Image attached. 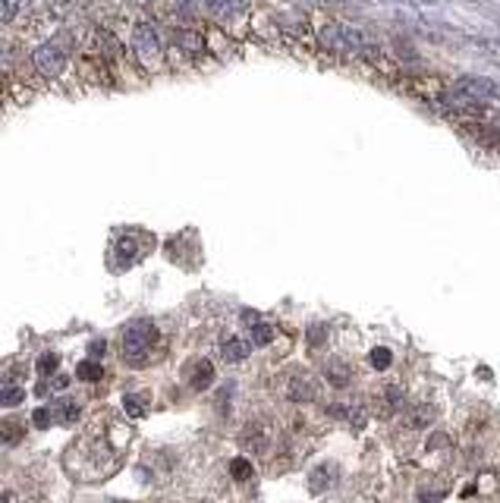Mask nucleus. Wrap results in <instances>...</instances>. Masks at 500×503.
Wrapping results in <instances>:
<instances>
[{
  "label": "nucleus",
  "mask_w": 500,
  "mask_h": 503,
  "mask_svg": "<svg viewBox=\"0 0 500 503\" xmlns=\"http://www.w3.org/2000/svg\"><path fill=\"white\" fill-rule=\"evenodd\" d=\"M368 365H372L374 371H384L394 365V353H390L387 346H374L372 353H368Z\"/></svg>",
  "instance_id": "19"
},
{
  "label": "nucleus",
  "mask_w": 500,
  "mask_h": 503,
  "mask_svg": "<svg viewBox=\"0 0 500 503\" xmlns=\"http://www.w3.org/2000/svg\"><path fill=\"white\" fill-rule=\"evenodd\" d=\"M29 10H32V0H0V25L13 29L16 23H23Z\"/></svg>",
  "instance_id": "12"
},
{
  "label": "nucleus",
  "mask_w": 500,
  "mask_h": 503,
  "mask_svg": "<svg viewBox=\"0 0 500 503\" xmlns=\"http://www.w3.org/2000/svg\"><path fill=\"white\" fill-rule=\"evenodd\" d=\"M38 375H54V371L60 368V355L57 353H45L41 355V359H38Z\"/></svg>",
  "instance_id": "24"
},
{
  "label": "nucleus",
  "mask_w": 500,
  "mask_h": 503,
  "mask_svg": "<svg viewBox=\"0 0 500 503\" xmlns=\"http://www.w3.org/2000/svg\"><path fill=\"white\" fill-rule=\"evenodd\" d=\"M239 444H242V450L255 453V456H264L271 450V444H274V431H271V425L264 418H252L239 434Z\"/></svg>",
  "instance_id": "8"
},
{
  "label": "nucleus",
  "mask_w": 500,
  "mask_h": 503,
  "mask_svg": "<svg viewBox=\"0 0 500 503\" xmlns=\"http://www.w3.org/2000/svg\"><path fill=\"white\" fill-rule=\"evenodd\" d=\"M32 67H35L38 79L45 82V89L60 85L73 69V38L63 25L51 32L47 38H41L38 45H32Z\"/></svg>",
  "instance_id": "2"
},
{
  "label": "nucleus",
  "mask_w": 500,
  "mask_h": 503,
  "mask_svg": "<svg viewBox=\"0 0 500 503\" xmlns=\"http://www.w3.org/2000/svg\"><path fill=\"white\" fill-rule=\"evenodd\" d=\"M23 437H25V422L23 418L10 415V418L0 422V447H16Z\"/></svg>",
  "instance_id": "15"
},
{
  "label": "nucleus",
  "mask_w": 500,
  "mask_h": 503,
  "mask_svg": "<svg viewBox=\"0 0 500 503\" xmlns=\"http://www.w3.org/2000/svg\"><path fill=\"white\" fill-rule=\"evenodd\" d=\"M89 353H91V359H98V355H104V353H107V343H104V340H95V343L89 346Z\"/></svg>",
  "instance_id": "28"
},
{
  "label": "nucleus",
  "mask_w": 500,
  "mask_h": 503,
  "mask_svg": "<svg viewBox=\"0 0 500 503\" xmlns=\"http://www.w3.org/2000/svg\"><path fill=\"white\" fill-rule=\"evenodd\" d=\"M340 481V466L337 462H321L318 469H312L308 472V491L312 494H324V491H330Z\"/></svg>",
  "instance_id": "10"
},
{
  "label": "nucleus",
  "mask_w": 500,
  "mask_h": 503,
  "mask_svg": "<svg viewBox=\"0 0 500 503\" xmlns=\"http://www.w3.org/2000/svg\"><path fill=\"white\" fill-rule=\"evenodd\" d=\"M148 249H151V236L145 230H120L111 243L113 267L123 271V267H129V265H139V261L148 255Z\"/></svg>",
  "instance_id": "5"
},
{
  "label": "nucleus",
  "mask_w": 500,
  "mask_h": 503,
  "mask_svg": "<svg viewBox=\"0 0 500 503\" xmlns=\"http://www.w3.org/2000/svg\"><path fill=\"white\" fill-rule=\"evenodd\" d=\"M324 340H328V327H324V324H312V327H308V346L315 349V346H321Z\"/></svg>",
  "instance_id": "26"
},
{
  "label": "nucleus",
  "mask_w": 500,
  "mask_h": 503,
  "mask_svg": "<svg viewBox=\"0 0 500 503\" xmlns=\"http://www.w3.org/2000/svg\"><path fill=\"white\" fill-rule=\"evenodd\" d=\"M25 400V393L19 387H7V390H0V406H19Z\"/></svg>",
  "instance_id": "25"
},
{
  "label": "nucleus",
  "mask_w": 500,
  "mask_h": 503,
  "mask_svg": "<svg viewBox=\"0 0 500 503\" xmlns=\"http://www.w3.org/2000/svg\"><path fill=\"white\" fill-rule=\"evenodd\" d=\"M129 54H133L135 67L139 73L145 76H157L161 69L167 67V41H164V32L157 25V19L151 16H133L129 19Z\"/></svg>",
  "instance_id": "3"
},
{
  "label": "nucleus",
  "mask_w": 500,
  "mask_h": 503,
  "mask_svg": "<svg viewBox=\"0 0 500 503\" xmlns=\"http://www.w3.org/2000/svg\"><path fill=\"white\" fill-rule=\"evenodd\" d=\"M230 475H233V481H249L255 475V469H252V459H246V456H236L230 462Z\"/></svg>",
  "instance_id": "20"
},
{
  "label": "nucleus",
  "mask_w": 500,
  "mask_h": 503,
  "mask_svg": "<svg viewBox=\"0 0 500 503\" xmlns=\"http://www.w3.org/2000/svg\"><path fill=\"white\" fill-rule=\"evenodd\" d=\"M51 425H54V412H51V406H41V409H35V412H32V428L47 431Z\"/></svg>",
  "instance_id": "23"
},
{
  "label": "nucleus",
  "mask_w": 500,
  "mask_h": 503,
  "mask_svg": "<svg viewBox=\"0 0 500 503\" xmlns=\"http://www.w3.org/2000/svg\"><path fill=\"white\" fill-rule=\"evenodd\" d=\"M321 375H324V381H328L330 387H350V381H352L350 362H346V359H340V355H330V359H324Z\"/></svg>",
  "instance_id": "11"
},
{
  "label": "nucleus",
  "mask_w": 500,
  "mask_h": 503,
  "mask_svg": "<svg viewBox=\"0 0 500 503\" xmlns=\"http://www.w3.org/2000/svg\"><path fill=\"white\" fill-rule=\"evenodd\" d=\"M76 375H79V381H85V384H98V381H104V365H98L95 359H82L79 368H76Z\"/></svg>",
  "instance_id": "17"
},
{
  "label": "nucleus",
  "mask_w": 500,
  "mask_h": 503,
  "mask_svg": "<svg viewBox=\"0 0 500 503\" xmlns=\"http://www.w3.org/2000/svg\"><path fill=\"white\" fill-rule=\"evenodd\" d=\"M51 412H54V422L57 425H67V428H73L79 418H82V403H76V400H57L51 406Z\"/></svg>",
  "instance_id": "14"
},
{
  "label": "nucleus",
  "mask_w": 500,
  "mask_h": 503,
  "mask_svg": "<svg viewBox=\"0 0 500 503\" xmlns=\"http://www.w3.org/2000/svg\"><path fill=\"white\" fill-rule=\"evenodd\" d=\"M113 503H120V500H113Z\"/></svg>",
  "instance_id": "31"
},
{
  "label": "nucleus",
  "mask_w": 500,
  "mask_h": 503,
  "mask_svg": "<svg viewBox=\"0 0 500 503\" xmlns=\"http://www.w3.org/2000/svg\"><path fill=\"white\" fill-rule=\"evenodd\" d=\"M274 337H277V331H274L271 324H264V321H262V324H255V327H252V340H249V343H252V346H268V343L274 340Z\"/></svg>",
  "instance_id": "21"
},
{
  "label": "nucleus",
  "mask_w": 500,
  "mask_h": 503,
  "mask_svg": "<svg viewBox=\"0 0 500 503\" xmlns=\"http://www.w3.org/2000/svg\"><path fill=\"white\" fill-rule=\"evenodd\" d=\"M249 353H252V343L242 340V337H230V340L220 343V359L227 365H242L249 359Z\"/></svg>",
  "instance_id": "13"
},
{
  "label": "nucleus",
  "mask_w": 500,
  "mask_h": 503,
  "mask_svg": "<svg viewBox=\"0 0 500 503\" xmlns=\"http://www.w3.org/2000/svg\"><path fill=\"white\" fill-rule=\"evenodd\" d=\"M438 447H447V434H434L428 440V450H438Z\"/></svg>",
  "instance_id": "29"
},
{
  "label": "nucleus",
  "mask_w": 500,
  "mask_h": 503,
  "mask_svg": "<svg viewBox=\"0 0 500 503\" xmlns=\"http://www.w3.org/2000/svg\"><path fill=\"white\" fill-rule=\"evenodd\" d=\"M453 95H456V101L491 104V101H500V85L485 79V76H463V79H456Z\"/></svg>",
  "instance_id": "7"
},
{
  "label": "nucleus",
  "mask_w": 500,
  "mask_h": 503,
  "mask_svg": "<svg viewBox=\"0 0 500 503\" xmlns=\"http://www.w3.org/2000/svg\"><path fill=\"white\" fill-rule=\"evenodd\" d=\"M384 396H387V403L394 409H400L403 406V387L400 384H387V390H384Z\"/></svg>",
  "instance_id": "27"
},
{
  "label": "nucleus",
  "mask_w": 500,
  "mask_h": 503,
  "mask_svg": "<svg viewBox=\"0 0 500 503\" xmlns=\"http://www.w3.org/2000/svg\"><path fill=\"white\" fill-rule=\"evenodd\" d=\"M318 45L330 54H362L365 51V38L359 35L356 29H350V25L330 23L318 29Z\"/></svg>",
  "instance_id": "6"
},
{
  "label": "nucleus",
  "mask_w": 500,
  "mask_h": 503,
  "mask_svg": "<svg viewBox=\"0 0 500 503\" xmlns=\"http://www.w3.org/2000/svg\"><path fill=\"white\" fill-rule=\"evenodd\" d=\"M120 456H123V450L113 447L107 437H79L67 450V472L76 481H104L107 475L120 469Z\"/></svg>",
  "instance_id": "1"
},
{
  "label": "nucleus",
  "mask_w": 500,
  "mask_h": 503,
  "mask_svg": "<svg viewBox=\"0 0 500 503\" xmlns=\"http://www.w3.org/2000/svg\"><path fill=\"white\" fill-rule=\"evenodd\" d=\"M284 396L290 403H315L318 400V381L306 371H293L284 381Z\"/></svg>",
  "instance_id": "9"
},
{
  "label": "nucleus",
  "mask_w": 500,
  "mask_h": 503,
  "mask_svg": "<svg viewBox=\"0 0 500 503\" xmlns=\"http://www.w3.org/2000/svg\"><path fill=\"white\" fill-rule=\"evenodd\" d=\"M0 503H13V497H10L7 491H0Z\"/></svg>",
  "instance_id": "30"
},
{
  "label": "nucleus",
  "mask_w": 500,
  "mask_h": 503,
  "mask_svg": "<svg viewBox=\"0 0 500 503\" xmlns=\"http://www.w3.org/2000/svg\"><path fill=\"white\" fill-rule=\"evenodd\" d=\"M431 422H434V409L431 406H422V412H418V409H412L409 418H406V425H409V428H425V425H431Z\"/></svg>",
  "instance_id": "22"
},
{
  "label": "nucleus",
  "mask_w": 500,
  "mask_h": 503,
  "mask_svg": "<svg viewBox=\"0 0 500 503\" xmlns=\"http://www.w3.org/2000/svg\"><path fill=\"white\" fill-rule=\"evenodd\" d=\"M157 343H161V331L155 321L139 318L123 331L120 337V355L129 368H145L157 359Z\"/></svg>",
  "instance_id": "4"
},
{
  "label": "nucleus",
  "mask_w": 500,
  "mask_h": 503,
  "mask_svg": "<svg viewBox=\"0 0 500 503\" xmlns=\"http://www.w3.org/2000/svg\"><path fill=\"white\" fill-rule=\"evenodd\" d=\"M211 381H214V365L208 359H198V362L189 368V387L192 390H208Z\"/></svg>",
  "instance_id": "16"
},
{
  "label": "nucleus",
  "mask_w": 500,
  "mask_h": 503,
  "mask_svg": "<svg viewBox=\"0 0 500 503\" xmlns=\"http://www.w3.org/2000/svg\"><path fill=\"white\" fill-rule=\"evenodd\" d=\"M123 409H126V415H133V418H142V415L148 412V396H145V393H126Z\"/></svg>",
  "instance_id": "18"
}]
</instances>
